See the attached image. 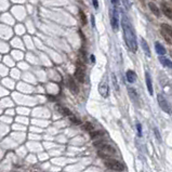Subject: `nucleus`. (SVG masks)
<instances>
[{"instance_id":"c85d7f7f","label":"nucleus","mask_w":172,"mask_h":172,"mask_svg":"<svg viewBox=\"0 0 172 172\" xmlns=\"http://www.w3.org/2000/svg\"><path fill=\"white\" fill-rule=\"evenodd\" d=\"M123 3L126 6V8H129V2H128V0H123Z\"/></svg>"},{"instance_id":"393cba45","label":"nucleus","mask_w":172,"mask_h":172,"mask_svg":"<svg viewBox=\"0 0 172 172\" xmlns=\"http://www.w3.org/2000/svg\"><path fill=\"white\" fill-rule=\"evenodd\" d=\"M161 35L164 36V38H166V40H167V42H168V43H171V40H170V37H169L168 35H167V34H164V31H161Z\"/></svg>"},{"instance_id":"6e6552de","label":"nucleus","mask_w":172,"mask_h":172,"mask_svg":"<svg viewBox=\"0 0 172 172\" xmlns=\"http://www.w3.org/2000/svg\"><path fill=\"white\" fill-rule=\"evenodd\" d=\"M145 82H146L147 90H148V93L150 94V95H153L154 94V89H153V84H152V78H150L149 73H147V72L145 73Z\"/></svg>"},{"instance_id":"20e7f679","label":"nucleus","mask_w":172,"mask_h":172,"mask_svg":"<svg viewBox=\"0 0 172 172\" xmlns=\"http://www.w3.org/2000/svg\"><path fill=\"white\" fill-rule=\"evenodd\" d=\"M105 164H106L107 168L111 169L114 171H123L125 167L120 161L116 160V159H106L105 160Z\"/></svg>"},{"instance_id":"7c9ffc66","label":"nucleus","mask_w":172,"mask_h":172,"mask_svg":"<svg viewBox=\"0 0 172 172\" xmlns=\"http://www.w3.org/2000/svg\"><path fill=\"white\" fill-rule=\"evenodd\" d=\"M91 21H92V25L94 26V16H93V15L91 16Z\"/></svg>"},{"instance_id":"2eb2a0df","label":"nucleus","mask_w":172,"mask_h":172,"mask_svg":"<svg viewBox=\"0 0 172 172\" xmlns=\"http://www.w3.org/2000/svg\"><path fill=\"white\" fill-rule=\"evenodd\" d=\"M161 31L167 34L169 37H172V27L168 24H161Z\"/></svg>"},{"instance_id":"423d86ee","label":"nucleus","mask_w":172,"mask_h":172,"mask_svg":"<svg viewBox=\"0 0 172 172\" xmlns=\"http://www.w3.org/2000/svg\"><path fill=\"white\" fill-rule=\"evenodd\" d=\"M99 92L100 94L103 96V97H107L108 93H109V89H108V84L106 81H102L99 86Z\"/></svg>"},{"instance_id":"1a4fd4ad","label":"nucleus","mask_w":172,"mask_h":172,"mask_svg":"<svg viewBox=\"0 0 172 172\" xmlns=\"http://www.w3.org/2000/svg\"><path fill=\"white\" fill-rule=\"evenodd\" d=\"M75 78L79 82H84V70L81 68L80 66H78L76 68V70H75Z\"/></svg>"},{"instance_id":"5701e85b","label":"nucleus","mask_w":172,"mask_h":172,"mask_svg":"<svg viewBox=\"0 0 172 172\" xmlns=\"http://www.w3.org/2000/svg\"><path fill=\"white\" fill-rule=\"evenodd\" d=\"M69 117H70V121H72L73 123H75V125H80V120H79L78 118L74 117V116H72V115H70Z\"/></svg>"},{"instance_id":"ddd939ff","label":"nucleus","mask_w":172,"mask_h":172,"mask_svg":"<svg viewBox=\"0 0 172 172\" xmlns=\"http://www.w3.org/2000/svg\"><path fill=\"white\" fill-rule=\"evenodd\" d=\"M159 62H160V63L164 66V67L172 68V61H171V60H169V58H167V57H164V56H162V55H160V56H159Z\"/></svg>"},{"instance_id":"bb28decb","label":"nucleus","mask_w":172,"mask_h":172,"mask_svg":"<svg viewBox=\"0 0 172 172\" xmlns=\"http://www.w3.org/2000/svg\"><path fill=\"white\" fill-rule=\"evenodd\" d=\"M92 3H93V7L95 9L99 8V1L97 0H92Z\"/></svg>"},{"instance_id":"412c9836","label":"nucleus","mask_w":172,"mask_h":172,"mask_svg":"<svg viewBox=\"0 0 172 172\" xmlns=\"http://www.w3.org/2000/svg\"><path fill=\"white\" fill-rule=\"evenodd\" d=\"M103 134V132L102 131H91V133H90V135H91V139H96L99 138V136H101Z\"/></svg>"},{"instance_id":"f257e3e1","label":"nucleus","mask_w":172,"mask_h":172,"mask_svg":"<svg viewBox=\"0 0 172 172\" xmlns=\"http://www.w3.org/2000/svg\"><path fill=\"white\" fill-rule=\"evenodd\" d=\"M121 27L123 31V38L126 42L127 47L132 51L136 52L138 51V41H136V35L134 31L133 27L131 25L130 21L128 19L126 15H123L121 19Z\"/></svg>"},{"instance_id":"c756f323","label":"nucleus","mask_w":172,"mask_h":172,"mask_svg":"<svg viewBox=\"0 0 172 172\" xmlns=\"http://www.w3.org/2000/svg\"><path fill=\"white\" fill-rule=\"evenodd\" d=\"M91 58H90V60H91V62L92 63H94V62H95V56H94V55H91Z\"/></svg>"},{"instance_id":"0eeeda50","label":"nucleus","mask_w":172,"mask_h":172,"mask_svg":"<svg viewBox=\"0 0 172 172\" xmlns=\"http://www.w3.org/2000/svg\"><path fill=\"white\" fill-rule=\"evenodd\" d=\"M68 78V88L69 90L72 91V93H74V94H77L78 92H79V88H78V86H77V84L75 82V80H74L72 77H67Z\"/></svg>"},{"instance_id":"9b49d317","label":"nucleus","mask_w":172,"mask_h":172,"mask_svg":"<svg viewBox=\"0 0 172 172\" xmlns=\"http://www.w3.org/2000/svg\"><path fill=\"white\" fill-rule=\"evenodd\" d=\"M126 78H127V80H128V82L133 84L134 81H135V79H136V75H135V73H134L133 70L129 69V70H127V73H126Z\"/></svg>"},{"instance_id":"f03ea898","label":"nucleus","mask_w":172,"mask_h":172,"mask_svg":"<svg viewBox=\"0 0 172 172\" xmlns=\"http://www.w3.org/2000/svg\"><path fill=\"white\" fill-rule=\"evenodd\" d=\"M97 154H99V156L101 158H107L111 155H115L116 150H115V148L111 145H108V144L104 143V144L100 146V150L97 152Z\"/></svg>"},{"instance_id":"9d476101","label":"nucleus","mask_w":172,"mask_h":172,"mask_svg":"<svg viewBox=\"0 0 172 172\" xmlns=\"http://www.w3.org/2000/svg\"><path fill=\"white\" fill-rule=\"evenodd\" d=\"M161 11L164 15L167 16L169 19H172V9L169 7L167 3H162L161 4Z\"/></svg>"},{"instance_id":"dca6fc26","label":"nucleus","mask_w":172,"mask_h":172,"mask_svg":"<svg viewBox=\"0 0 172 172\" xmlns=\"http://www.w3.org/2000/svg\"><path fill=\"white\" fill-rule=\"evenodd\" d=\"M148 7H149V9H150V11L153 12L155 15H156V16H160V10L158 9V7H157V6L154 3V2H149Z\"/></svg>"},{"instance_id":"4be33fe9","label":"nucleus","mask_w":172,"mask_h":172,"mask_svg":"<svg viewBox=\"0 0 172 172\" xmlns=\"http://www.w3.org/2000/svg\"><path fill=\"white\" fill-rule=\"evenodd\" d=\"M111 80H113V84H114L115 90H116V91H119V86H118V82H117V79H116V76H115L114 74L111 75Z\"/></svg>"},{"instance_id":"f3484780","label":"nucleus","mask_w":172,"mask_h":172,"mask_svg":"<svg viewBox=\"0 0 172 172\" xmlns=\"http://www.w3.org/2000/svg\"><path fill=\"white\" fill-rule=\"evenodd\" d=\"M56 109L60 111L62 115H64V116H70V115H72V113H70V111H69L68 108L63 107V106H61V105H56Z\"/></svg>"},{"instance_id":"4468645a","label":"nucleus","mask_w":172,"mask_h":172,"mask_svg":"<svg viewBox=\"0 0 172 172\" xmlns=\"http://www.w3.org/2000/svg\"><path fill=\"white\" fill-rule=\"evenodd\" d=\"M155 49H156V52L159 55H164V54H166V49H164V47L161 45L160 42H155Z\"/></svg>"},{"instance_id":"a878e982","label":"nucleus","mask_w":172,"mask_h":172,"mask_svg":"<svg viewBox=\"0 0 172 172\" xmlns=\"http://www.w3.org/2000/svg\"><path fill=\"white\" fill-rule=\"evenodd\" d=\"M136 129H138V133H139V136H142V126L140 123L136 125Z\"/></svg>"},{"instance_id":"7ed1b4c3","label":"nucleus","mask_w":172,"mask_h":172,"mask_svg":"<svg viewBox=\"0 0 172 172\" xmlns=\"http://www.w3.org/2000/svg\"><path fill=\"white\" fill-rule=\"evenodd\" d=\"M157 101H158V104H159V106L164 113H167V114H172V108H171V105L169 104V102L167 101V99L164 97V95H161V94H158L157 95Z\"/></svg>"},{"instance_id":"f8f14e48","label":"nucleus","mask_w":172,"mask_h":172,"mask_svg":"<svg viewBox=\"0 0 172 172\" xmlns=\"http://www.w3.org/2000/svg\"><path fill=\"white\" fill-rule=\"evenodd\" d=\"M141 46H142L143 51H144V53L148 57H150V55H152V54H150V50H149L148 45H147V42H146V40L144 38H141Z\"/></svg>"},{"instance_id":"aec40b11","label":"nucleus","mask_w":172,"mask_h":172,"mask_svg":"<svg viewBox=\"0 0 172 172\" xmlns=\"http://www.w3.org/2000/svg\"><path fill=\"white\" fill-rule=\"evenodd\" d=\"M129 94H130V96H131V99L133 100V101H136L138 100V94H136V92H135V90L134 89H132V88H129Z\"/></svg>"},{"instance_id":"a211bd4d","label":"nucleus","mask_w":172,"mask_h":172,"mask_svg":"<svg viewBox=\"0 0 172 172\" xmlns=\"http://www.w3.org/2000/svg\"><path fill=\"white\" fill-rule=\"evenodd\" d=\"M82 128H84L86 131H89V132H91V131L94 130V128H93V125H92L91 123H84V126H82Z\"/></svg>"},{"instance_id":"39448f33","label":"nucleus","mask_w":172,"mask_h":172,"mask_svg":"<svg viewBox=\"0 0 172 172\" xmlns=\"http://www.w3.org/2000/svg\"><path fill=\"white\" fill-rule=\"evenodd\" d=\"M111 28H113L115 31H118L119 16H118V11H117V9L116 8H114L111 11Z\"/></svg>"},{"instance_id":"6ab92c4d","label":"nucleus","mask_w":172,"mask_h":172,"mask_svg":"<svg viewBox=\"0 0 172 172\" xmlns=\"http://www.w3.org/2000/svg\"><path fill=\"white\" fill-rule=\"evenodd\" d=\"M79 15H80V19H81V24L82 25H86V24L88 23L87 22V16L84 14V12L82 10H79Z\"/></svg>"},{"instance_id":"b1692460","label":"nucleus","mask_w":172,"mask_h":172,"mask_svg":"<svg viewBox=\"0 0 172 172\" xmlns=\"http://www.w3.org/2000/svg\"><path fill=\"white\" fill-rule=\"evenodd\" d=\"M154 132H155V135L157 136V140H158L159 142H161V138H160V134H159V131H158V129H156V128H155V129H154Z\"/></svg>"},{"instance_id":"cd10ccee","label":"nucleus","mask_w":172,"mask_h":172,"mask_svg":"<svg viewBox=\"0 0 172 172\" xmlns=\"http://www.w3.org/2000/svg\"><path fill=\"white\" fill-rule=\"evenodd\" d=\"M111 3L114 4L115 7H116V6L118 4V2H119V0H111Z\"/></svg>"}]
</instances>
